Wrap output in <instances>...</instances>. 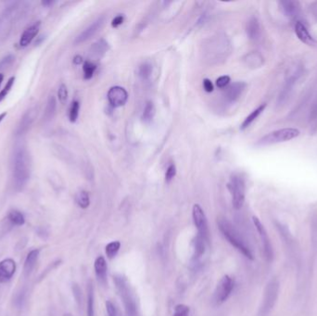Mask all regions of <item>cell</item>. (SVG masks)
Wrapping results in <instances>:
<instances>
[{"mask_svg": "<svg viewBox=\"0 0 317 316\" xmlns=\"http://www.w3.org/2000/svg\"><path fill=\"white\" fill-rule=\"evenodd\" d=\"M122 23H123V16L119 15V16L114 18L112 25H113V27H118V26L122 25Z\"/></svg>", "mask_w": 317, "mask_h": 316, "instance_id": "obj_43", "label": "cell"}, {"mask_svg": "<svg viewBox=\"0 0 317 316\" xmlns=\"http://www.w3.org/2000/svg\"><path fill=\"white\" fill-rule=\"evenodd\" d=\"M246 32L248 34V37L252 41H257L260 38V23L257 18L252 17L251 18L246 26Z\"/></svg>", "mask_w": 317, "mask_h": 316, "instance_id": "obj_18", "label": "cell"}, {"mask_svg": "<svg viewBox=\"0 0 317 316\" xmlns=\"http://www.w3.org/2000/svg\"><path fill=\"white\" fill-rule=\"evenodd\" d=\"M7 116V113H3V114H0V122H2L4 120V118Z\"/></svg>", "mask_w": 317, "mask_h": 316, "instance_id": "obj_45", "label": "cell"}, {"mask_svg": "<svg viewBox=\"0 0 317 316\" xmlns=\"http://www.w3.org/2000/svg\"><path fill=\"white\" fill-rule=\"evenodd\" d=\"M279 5L281 7L282 11L284 12L285 15L288 18H295L301 10L300 3L298 1H292V0L280 1Z\"/></svg>", "mask_w": 317, "mask_h": 316, "instance_id": "obj_17", "label": "cell"}, {"mask_svg": "<svg viewBox=\"0 0 317 316\" xmlns=\"http://www.w3.org/2000/svg\"><path fill=\"white\" fill-rule=\"evenodd\" d=\"M73 62H74V64H81L82 62H83V57L81 56H79V55L75 56L73 58Z\"/></svg>", "mask_w": 317, "mask_h": 316, "instance_id": "obj_44", "label": "cell"}, {"mask_svg": "<svg viewBox=\"0 0 317 316\" xmlns=\"http://www.w3.org/2000/svg\"><path fill=\"white\" fill-rule=\"evenodd\" d=\"M39 253H40V250L34 249L27 254L25 258V265H24V274L26 277L33 273V269L35 267L37 259L39 257Z\"/></svg>", "mask_w": 317, "mask_h": 316, "instance_id": "obj_16", "label": "cell"}, {"mask_svg": "<svg viewBox=\"0 0 317 316\" xmlns=\"http://www.w3.org/2000/svg\"><path fill=\"white\" fill-rule=\"evenodd\" d=\"M245 87H246V84L244 82H236L230 85L226 88L224 96L228 102H234L241 96Z\"/></svg>", "mask_w": 317, "mask_h": 316, "instance_id": "obj_14", "label": "cell"}, {"mask_svg": "<svg viewBox=\"0 0 317 316\" xmlns=\"http://www.w3.org/2000/svg\"><path fill=\"white\" fill-rule=\"evenodd\" d=\"M190 309L185 304H178L175 306L173 316H189Z\"/></svg>", "mask_w": 317, "mask_h": 316, "instance_id": "obj_36", "label": "cell"}, {"mask_svg": "<svg viewBox=\"0 0 317 316\" xmlns=\"http://www.w3.org/2000/svg\"><path fill=\"white\" fill-rule=\"evenodd\" d=\"M230 83V77L228 76V75H224V76H221L217 81H216V86L219 87V88H225L226 86H228V84Z\"/></svg>", "mask_w": 317, "mask_h": 316, "instance_id": "obj_38", "label": "cell"}, {"mask_svg": "<svg viewBox=\"0 0 317 316\" xmlns=\"http://www.w3.org/2000/svg\"><path fill=\"white\" fill-rule=\"evenodd\" d=\"M13 226L10 224V222L7 218L0 222V239L4 237L10 231V229Z\"/></svg>", "mask_w": 317, "mask_h": 316, "instance_id": "obj_34", "label": "cell"}, {"mask_svg": "<svg viewBox=\"0 0 317 316\" xmlns=\"http://www.w3.org/2000/svg\"><path fill=\"white\" fill-rule=\"evenodd\" d=\"M115 284L122 298V302L125 307V312L127 316H138V309L136 300L130 291V287L125 278L122 276L115 277Z\"/></svg>", "mask_w": 317, "mask_h": 316, "instance_id": "obj_4", "label": "cell"}, {"mask_svg": "<svg viewBox=\"0 0 317 316\" xmlns=\"http://www.w3.org/2000/svg\"><path fill=\"white\" fill-rule=\"evenodd\" d=\"M73 316V315H71V314H65L64 316Z\"/></svg>", "mask_w": 317, "mask_h": 316, "instance_id": "obj_47", "label": "cell"}, {"mask_svg": "<svg viewBox=\"0 0 317 316\" xmlns=\"http://www.w3.org/2000/svg\"><path fill=\"white\" fill-rule=\"evenodd\" d=\"M30 160L25 148L18 149L14 156V186L17 190H22L30 178Z\"/></svg>", "mask_w": 317, "mask_h": 316, "instance_id": "obj_3", "label": "cell"}, {"mask_svg": "<svg viewBox=\"0 0 317 316\" xmlns=\"http://www.w3.org/2000/svg\"><path fill=\"white\" fill-rule=\"evenodd\" d=\"M265 108H266V104H265V103H263V104H261V105L259 106L257 109H255V110L252 112V114H250V115L245 119L244 122H242V124H241L240 129H247V128L252 124V122H254V121H255V120L260 116L261 113L264 111V109H265Z\"/></svg>", "mask_w": 317, "mask_h": 316, "instance_id": "obj_21", "label": "cell"}, {"mask_svg": "<svg viewBox=\"0 0 317 316\" xmlns=\"http://www.w3.org/2000/svg\"><path fill=\"white\" fill-rule=\"evenodd\" d=\"M252 221H253V224L255 226V228H256L258 234L260 235L264 257L268 261H272L273 258H274V250H273V246L271 243V240L269 238L268 234H267L265 228L263 227V225L261 224V222L259 220V218H257L256 216H253Z\"/></svg>", "mask_w": 317, "mask_h": 316, "instance_id": "obj_10", "label": "cell"}, {"mask_svg": "<svg viewBox=\"0 0 317 316\" xmlns=\"http://www.w3.org/2000/svg\"><path fill=\"white\" fill-rule=\"evenodd\" d=\"M228 189L232 196V203L236 210L242 208L245 202V182L243 178L237 174L233 175L228 185Z\"/></svg>", "mask_w": 317, "mask_h": 316, "instance_id": "obj_6", "label": "cell"}, {"mask_svg": "<svg viewBox=\"0 0 317 316\" xmlns=\"http://www.w3.org/2000/svg\"><path fill=\"white\" fill-rule=\"evenodd\" d=\"M56 108H57V102L56 99L53 96H50L48 100V104L46 107V111H45V114H44V118L45 121H50L54 114L56 113Z\"/></svg>", "mask_w": 317, "mask_h": 316, "instance_id": "obj_25", "label": "cell"}, {"mask_svg": "<svg viewBox=\"0 0 317 316\" xmlns=\"http://www.w3.org/2000/svg\"><path fill=\"white\" fill-rule=\"evenodd\" d=\"M95 298H94V287L90 281L87 287V309L86 314L87 316H95Z\"/></svg>", "mask_w": 317, "mask_h": 316, "instance_id": "obj_24", "label": "cell"}, {"mask_svg": "<svg viewBox=\"0 0 317 316\" xmlns=\"http://www.w3.org/2000/svg\"><path fill=\"white\" fill-rule=\"evenodd\" d=\"M108 49V44L104 40L98 41L93 47V54L97 57H101Z\"/></svg>", "mask_w": 317, "mask_h": 316, "instance_id": "obj_32", "label": "cell"}, {"mask_svg": "<svg viewBox=\"0 0 317 316\" xmlns=\"http://www.w3.org/2000/svg\"><path fill=\"white\" fill-rule=\"evenodd\" d=\"M104 24H105V17H99L76 37V39L74 41V44L79 45L86 41L89 40L90 38L95 36L101 30Z\"/></svg>", "mask_w": 317, "mask_h": 316, "instance_id": "obj_11", "label": "cell"}, {"mask_svg": "<svg viewBox=\"0 0 317 316\" xmlns=\"http://www.w3.org/2000/svg\"><path fill=\"white\" fill-rule=\"evenodd\" d=\"M14 82H15V77L14 76L10 77L8 82H7L6 86H4V88L0 91V102L3 101L6 98V97L8 96V93L10 92V90H11L13 85H14Z\"/></svg>", "mask_w": 317, "mask_h": 316, "instance_id": "obj_33", "label": "cell"}, {"mask_svg": "<svg viewBox=\"0 0 317 316\" xmlns=\"http://www.w3.org/2000/svg\"><path fill=\"white\" fill-rule=\"evenodd\" d=\"M7 219L13 227H22L25 224V215L18 210H12L8 212Z\"/></svg>", "mask_w": 317, "mask_h": 316, "instance_id": "obj_22", "label": "cell"}, {"mask_svg": "<svg viewBox=\"0 0 317 316\" xmlns=\"http://www.w3.org/2000/svg\"><path fill=\"white\" fill-rule=\"evenodd\" d=\"M108 100L114 108H120L128 100L127 91L121 86H114L108 92Z\"/></svg>", "mask_w": 317, "mask_h": 316, "instance_id": "obj_12", "label": "cell"}, {"mask_svg": "<svg viewBox=\"0 0 317 316\" xmlns=\"http://www.w3.org/2000/svg\"><path fill=\"white\" fill-rule=\"evenodd\" d=\"M279 292V283L276 279H273L269 282L265 287V292L262 300V304L260 309V316H267L275 306V303L278 297Z\"/></svg>", "mask_w": 317, "mask_h": 316, "instance_id": "obj_7", "label": "cell"}, {"mask_svg": "<svg viewBox=\"0 0 317 316\" xmlns=\"http://www.w3.org/2000/svg\"><path fill=\"white\" fill-rule=\"evenodd\" d=\"M192 217H193V222H194L196 228L198 229V234L202 235L205 239V241L208 243L209 242V236H210L208 222H207L205 212H204L202 208L199 204H195L193 206Z\"/></svg>", "mask_w": 317, "mask_h": 316, "instance_id": "obj_9", "label": "cell"}, {"mask_svg": "<svg viewBox=\"0 0 317 316\" xmlns=\"http://www.w3.org/2000/svg\"><path fill=\"white\" fill-rule=\"evenodd\" d=\"M13 60H14V57L11 56V55H9L8 57L3 58L0 61V69H4V68L8 67V65H10L13 62Z\"/></svg>", "mask_w": 317, "mask_h": 316, "instance_id": "obj_40", "label": "cell"}, {"mask_svg": "<svg viewBox=\"0 0 317 316\" xmlns=\"http://www.w3.org/2000/svg\"><path fill=\"white\" fill-rule=\"evenodd\" d=\"M79 111H80V103L77 100H74L70 108L69 112V119L72 122H75L78 119L79 116Z\"/></svg>", "mask_w": 317, "mask_h": 316, "instance_id": "obj_31", "label": "cell"}, {"mask_svg": "<svg viewBox=\"0 0 317 316\" xmlns=\"http://www.w3.org/2000/svg\"><path fill=\"white\" fill-rule=\"evenodd\" d=\"M230 43L227 36H212L203 46L204 58L210 64H216L224 61L230 53Z\"/></svg>", "mask_w": 317, "mask_h": 316, "instance_id": "obj_1", "label": "cell"}, {"mask_svg": "<svg viewBox=\"0 0 317 316\" xmlns=\"http://www.w3.org/2000/svg\"><path fill=\"white\" fill-rule=\"evenodd\" d=\"M300 136V131L296 128H282L276 130L267 134L258 140V146H269L281 142H287L291 139L298 138Z\"/></svg>", "mask_w": 317, "mask_h": 316, "instance_id": "obj_5", "label": "cell"}, {"mask_svg": "<svg viewBox=\"0 0 317 316\" xmlns=\"http://www.w3.org/2000/svg\"><path fill=\"white\" fill-rule=\"evenodd\" d=\"M152 73V66L149 64L148 62H145L142 65H140L139 70V74L141 79L146 80L150 77Z\"/></svg>", "mask_w": 317, "mask_h": 316, "instance_id": "obj_30", "label": "cell"}, {"mask_svg": "<svg viewBox=\"0 0 317 316\" xmlns=\"http://www.w3.org/2000/svg\"><path fill=\"white\" fill-rule=\"evenodd\" d=\"M94 268H95V273L98 277V281H100L101 283H104L107 278L108 267H107L105 258L103 256H99L96 259L94 263Z\"/></svg>", "mask_w": 317, "mask_h": 316, "instance_id": "obj_20", "label": "cell"}, {"mask_svg": "<svg viewBox=\"0 0 317 316\" xmlns=\"http://www.w3.org/2000/svg\"><path fill=\"white\" fill-rule=\"evenodd\" d=\"M17 265L13 259H2L0 261V284L8 283L16 273Z\"/></svg>", "mask_w": 317, "mask_h": 316, "instance_id": "obj_13", "label": "cell"}, {"mask_svg": "<svg viewBox=\"0 0 317 316\" xmlns=\"http://www.w3.org/2000/svg\"><path fill=\"white\" fill-rule=\"evenodd\" d=\"M3 79H4V75L2 73H0V86H1V84L3 82Z\"/></svg>", "mask_w": 317, "mask_h": 316, "instance_id": "obj_46", "label": "cell"}, {"mask_svg": "<svg viewBox=\"0 0 317 316\" xmlns=\"http://www.w3.org/2000/svg\"><path fill=\"white\" fill-rule=\"evenodd\" d=\"M176 174V167L173 163H172L169 165V167L167 168V171H166V173H165V180L167 183H170L172 180L173 179V177L175 176Z\"/></svg>", "mask_w": 317, "mask_h": 316, "instance_id": "obj_37", "label": "cell"}, {"mask_svg": "<svg viewBox=\"0 0 317 316\" xmlns=\"http://www.w3.org/2000/svg\"><path fill=\"white\" fill-rule=\"evenodd\" d=\"M96 69H97V66L94 64V63H92L90 61H86L84 63V67H83L85 79L86 80H89V79H91L93 77L94 73L96 72Z\"/></svg>", "mask_w": 317, "mask_h": 316, "instance_id": "obj_29", "label": "cell"}, {"mask_svg": "<svg viewBox=\"0 0 317 316\" xmlns=\"http://www.w3.org/2000/svg\"><path fill=\"white\" fill-rule=\"evenodd\" d=\"M155 114H156V109L155 106L151 101L146 102L144 112L142 114V119L145 122H149L152 121V119L154 118Z\"/></svg>", "mask_w": 317, "mask_h": 316, "instance_id": "obj_26", "label": "cell"}, {"mask_svg": "<svg viewBox=\"0 0 317 316\" xmlns=\"http://www.w3.org/2000/svg\"><path fill=\"white\" fill-rule=\"evenodd\" d=\"M106 310L108 316H117V311L114 303L111 300L106 301Z\"/></svg>", "mask_w": 317, "mask_h": 316, "instance_id": "obj_39", "label": "cell"}, {"mask_svg": "<svg viewBox=\"0 0 317 316\" xmlns=\"http://www.w3.org/2000/svg\"><path fill=\"white\" fill-rule=\"evenodd\" d=\"M217 225H218L220 232L225 236V238L229 243L231 244L241 254H243L246 258L249 259H254L251 248L245 241L244 238L240 235L238 230L228 219L219 217L217 219Z\"/></svg>", "mask_w": 317, "mask_h": 316, "instance_id": "obj_2", "label": "cell"}, {"mask_svg": "<svg viewBox=\"0 0 317 316\" xmlns=\"http://www.w3.org/2000/svg\"><path fill=\"white\" fill-rule=\"evenodd\" d=\"M203 87L206 92H208V93H211V92H212V91H213V85H212V83H211V80H209V79H207V78H206V79H204Z\"/></svg>", "mask_w": 317, "mask_h": 316, "instance_id": "obj_41", "label": "cell"}, {"mask_svg": "<svg viewBox=\"0 0 317 316\" xmlns=\"http://www.w3.org/2000/svg\"><path fill=\"white\" fill-rule=\"evenodd\" d=\"M207 243L205 241L202 235H196L194 240H193V246H194V258L199 259L201 258L205 252V244Z\"/></svg>", "mask_w": 317, "mask_h": 316, "instance_id": "obj_23", "label": "cell"}, {"mask_svg": "<svg viewBox=\"0 0 317 316\" xmlns=\"http://www.w3.org/2000/svg\"><path fill=\"white\" fill-rule=\"evenodd\" d=\"M73 294L75 296V299H76V301L80 302L81 301V289L80 287H78V285H74L73 287Z\"/></svg>", "mask_w": 317, "mask_h": 316, "instance_id": "obj_42", "label": "cell"}, {"mask_svg": "<svg viewBox=\"0 0 317 316\" xmlns=\"http://www.w3.org/2000/svg\"><path fill=\"white\" fill-rule=\"evenodd\" d=\"M58 100L61 104H65L67 99H68V89L64 84L60 85L58 91Z\"/></svg>", "mask_w": 317, "mask_h": 316, "instance_id": "obj_35", "label": "cell"}, {"mask_svg": "<svg viewBox=\"0 0 317 316\" xmlns=\"http://www.w3.org/2000/svg\"><path fill=\"white\" fill-rule=\"evenodd\" d=\"M75 201H76V203L78 204V206L82 209H86L89 207V195L85 190H82L77 193L76 197H75Z\"/></svg>", "mask_w": 317, "mask_h": 316, "instance_id": "obj_27", "label": "cell"}, {"mask_svg": "<svg viewBox=\"0 0 317 316\" xmlns=\"http://www.w3.org/2000/svg\"><path fill=\"white\" fill-rule=\"evenodd\" d=\"M234 286L235 282L232 277L229 276H223L213 294V302L215 303V305H221L225 301H227L234 289Z\"/></svg>", "mask_w": 317, "mask_h": 316, "instance_id": "obj_8", "label": "cell"}, {"mask_svg": "<svg viewBox=\"0 0 317 316\" xmlns=\"http://www.w3.org/2000/svg\"><path fill=\"white\" fill-rule=\"evenodd\" d=\"M40 25V22H37V23L33 24V25H31L30 27H28L25 30L24 33L22 34V36H21V39H20V46L22 48H25V47L29 46L32 43V41L34 39V37L39 32Z\"/></svg>", "mask_w": 317, "mask_h": 316, "instance_id": "obj_15", "label": "cell"}, {"mask_svg": "<svg viewBox=\"0 0 317 316\" xmlns=\"http://www.w3.org/2000/svg\"><path fill=\"white\" fill-rule=\"evenodd\" d=\"M295 32H296L298 38L302 43H305L307 45H313L314 44V39H313L312 35L310 34L307 27L300 21L295 24Z\"/></svg>", "mask_w": 317, "mask_h": 316, "instance_id": "obj_19", "label": "cell"}, {"mask_svg": "<svg viewBox=\"0 0 317 316\" xmlns=\"http://www.w3.org/2000/svg\"><path fill=\"white\" fill-rule=\"evenodd\" d=\"M121 248L120 241H113L106 246V254L109 259H114Z\"/></svg>", "mask_w": 317, "mask_h": 316, "instance_id": "obj_28", "label": "cell"}]
</instances>
